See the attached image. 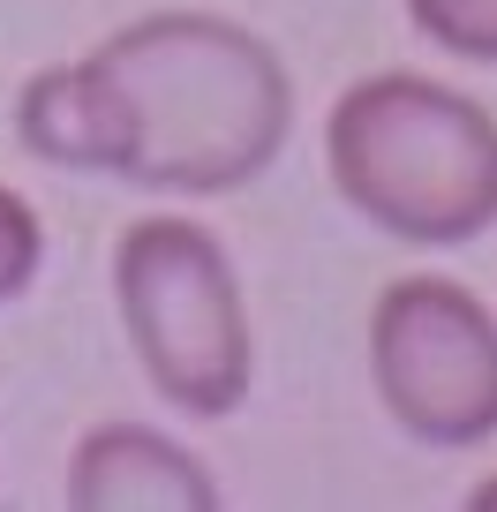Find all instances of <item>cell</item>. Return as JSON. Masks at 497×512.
I'll use <instances>...</instances> for the list:
<instances>
[{"label":"cell","mask_w":497,"mask_h":512,"mask_svg":"<svg viewBox=\"0 0 497 512\" xmlns=\"http://www.w3.org/2000/svg\"><path fill=\"white\" fill-rule=\"evenodd\" d=\"M294 76L249 23L151 8L16 91V144L61 174H113L159 196H234L279 166Z\"/></svg>","instance_id":"obj_1"},{"label":"cell","mask_w":497,"mask_h":512,"mask_svg":"<svg viewBox=\"0 0 497 512\" xmlns=\"http://www.w3.org/2000/svg\"><path fill=\"white\" fill-rule=\"evenodd\" d=\"M324 166L354 219L407 249H460L497 226V121L415 68L362 76L324 113Z\"/></svg>","instance_id":"obj_2"},{"label":"cell","mask_w":497,"mask_h":512,"mask_svg":"<svg viewBox=\"0 0 497 512\" xmlns=\"http://www.w3.org/2000/svg\"><path fill=\"white\" fill-rule=\"evenodd\" d=\"M113 309L166 407L196 422H226L257 384L249 294L226 241L196 219L151 211L113 241Z\"/></svg>","instance_id":"obj_3"},{"label":"cell","mask_w":497,"mask_h":512,"mask_svg":"<svg viewBox=\"0 0 497 512\" xmlns=\"http://www.w3.org/2000/svg\"><path fill=\"white\" fill-rule=\"evenodd\" d=\"M369 384L430 452H467L497 430V317L460 279L407 272L369 309Z\"/></svg>","instance_id":"obj_4"},{"label":"cell","mask_w":497,"mask_h":512,"mask_svg":"<svg viewBox=\"0 0 497 512\" xmlns=\"http://www.w3.org/2000/svg\"><path fill=\"white\" fill-rule=\"evenodd\" d=\"M68 505L76 512H211L219 482L189 445L151 422H98L68 452Z\"/></svg>","instance_id":"obj_5"},{"label":"cell","mask_w":497,"mask_h":512,"mask_svg":"<svg viewBox=\"0 0 497 512\" xmlns=\"http://www.w3.org/2000/svg\"><path fill=\"white\" fill-rule=\"evenodd\" d=\"M407 23L452 61L497 68V0H407Z\"/></svg>","instance_id":"obj_6"},{"label":"cell","mask_w":497,"mask_h":512,"mask_svg":"<svg viewBox=\"0 0 497 512\" xmlns=\"http://www.w3.org/2000/svg\"><path fill=\"white\" fill-rule=\"evenodd\" d=\"M46 272V226H38V204L23 189L0 181V302H23Z\"/></svg>","instance_id":"obj_7"},{"label":"cell","mask_w":497,"mask_h":512,"mask_svg":"<svg viewBox=\"0 0 497 512\" xmlns=\"http://www.w3.org/2000/svg\"><path fill=\"white\" fill-rule=\"evenodd\" d=\"M467 505H482V512H497V475H490V482H475V497H467Z\"/></svg>","instance_id":"obj_8"}]
</instances>
